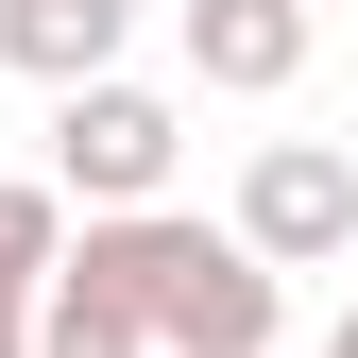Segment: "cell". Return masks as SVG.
<instances>
[{
	"instance_id": "cell-1",
	"label": "cell",
	"mask_w": 358,
	"mask_h": 358,
	"mask_svg": "<svg viewBox=\"0 0 358 358\" xmlns=\"http://www.w3.org/2000/svg\"><path fill=\"white\" fill-rule=\"evenodd\" d=\"M69 273H85V290H120L171 358H273V324H290V273H273V256H256L239 222H171V205L85 222Z\"/></svg>"
},
{
	"instance_id": "cell-2",
	"label": "cell",
	"mask_w": 358,
	"mask_h": 358,
	"mask_svg": "<svg viewBox=\"0 0 358 358\" xmlns=\"http://www.w3.org/2000/svg\"><path fill=\"white\" fill-rule=\"evenodd\" d=\"M171 154H188V120H171L154 85H120V69L52 103V188H69L85 222H120V205H154V188H171Z\"/></svg>"
},
{
	"instance_id": "cell-3",
	"label": "cell",
	"mask_w": 358,
	"mask_h": 358,
	"mask_svg": "<svg viewBox=\"0 0 358 358\" xmlns=\"http://www.w3.org/2000/svg\"><path fill=\"white\" fill-rule=\"evenodd\" d=\"M239 239L273 256V273H324V256H358V154L273 137V154L239 171Z\"/></svg>"
},
{
	"instance_id": "cell-4",
	"label": "cell",
	"mask_w": 358,
	"mask_h": 358,
	"mask_svg": "<svg viewBox=\"0 0 358 358\" xmlns=\"http://www.w3.org/2000/svg\"><path fill=\"white\" fill-rule=\"evenodd\" d=\"M188 69L222 85V103L307 85V0H188Z\"/></svg>"
},
{
	"instance_id": "cell-5",
	"label": "cell",
	"mask_w": 358,
	"mask_h": 358,
	"mask_svg": "<svg viewBox=\"0 0 358 358\" xmlns=\"http://www.w3.org/2000/svg\"><path fill=\"white\" fill-rule=\"evenodd\" d=\"M120 34H137V0H0V69L52 85V103L120 69Z\"/></svg>"
},
{
	"instance_id": "cell-6",
	"label": "cell",
	"mask_w": 358,
	"mask_h": 358,
	"mask_svg": "<svg viewBox=\"0 0 358 358\" xmlns=\"http://www.w3.org/2000/svg\"><path fill=\"white\" fill-rule=\"evenodd\" d=\"M34 358H171V341H154V324H137L120 290H85V273H52V290H34Z\"/></svg>"
},
{
	"instance_id": "cell-7",
	"label": "cell",
	"mask_w": 358,
	"mask_h": 358,
	"mask_svg": "<svg viewBox=\"0 0 358 358\" xmlns=\"http://www.w3.org/2000/svg\"><path fill=\"white\" fill-rule=\"evenodd\" d=\"M52 273H69V188H52V171H0V290L34 307Z\"/></svg>"
},
{
	"instance_id": "cell-8",
	"label": "cell",
	"mask_w": 358,
	"mask_h": 358,
	"mask_svg": "<svg viewBox=\"0 0 358 358\" xmlns=\"http://www.w3.org/2000/svg\"><path fill=\"white\" fill-rule=\"evenodd\" d=\"M324 358H358V307H341V324H324Z\"/></svg>"
}]
</instances>
